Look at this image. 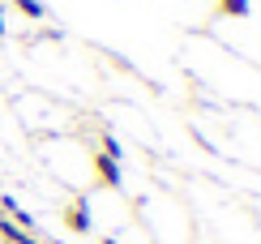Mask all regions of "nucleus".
<instances>
[]
</instances>
